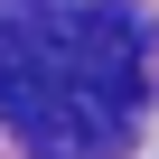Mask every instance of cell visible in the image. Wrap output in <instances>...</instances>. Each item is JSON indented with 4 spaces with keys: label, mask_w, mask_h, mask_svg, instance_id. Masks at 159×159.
Wrapping results in <instances>:
<instances>
[{
    "label": "cell",
    "mask_w": 159,
    "mask_h": 159,
    "mask_svg": "<svg viewBox=\"0 0 159 159\" xmlns=\"http://www.w3.org/2000/svg\"><path fill=\"white\" fill-rule=\"evenodd\" d=\"M0 122H10L38 159H112L122 150V112H103L94 94H75L66 75H47L19 38V0H0Z\"/></svg>",
    "instance_id": "obj_2"
},
{
    "label": "cell",
    "mask_w": 159,
    "mask_h": 159,
    "mask_svg": "<svg viewBox=\"0 0 159 159\" xmlns=\"http://www.w3.org/2000/svg\"><path fill=\"white\" fill-rule=\"evenodd\" d=\"M19 38L47 75H66L75 94H94L103 112H131L140 103V19L112 10V0H19Z\"/></svg>",
    "instance_id": "obj_1"
}]
</instances>
